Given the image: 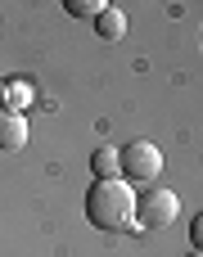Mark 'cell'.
Returning a JSON list of instances; mask_svg holds the SVG:
<instances>
[{
  "mask_svg": "<svg viewBox=\"0 0 203 257\" xmlns=\"http://www.w3.org/2000/svg\"><path fill=\"white\" fill-rule=\"evenodd\" d=\"M86 221L95 230H127L136 226V194L122 176L113 181H95L86 190Z\"/></svg>",
  "mask_w": 203,
  "mask_h": 257,
  "instance_id": "1",
  "label": "cell"
},
{
  "mask_svg": "<svg viewBox=\"0 0 203 257\" xmlns=\"http://www.w3.org/2000/svg\"><path fill=\"white\" fill-rule=\"evenodd\" d=\"M163 172V149L149 145V140H131L118 149V176L127 181H140V185H154Z\"/></svg>",
  "mask_w": 203,
  "mask_h": 257,
  "instance_id": "2",
  "label": "cell"
},
{
  "mask_svg": "<svg viewBox=\"0 0 203 257\" xmlns=\"http://www.w3.org/2000/svg\"><path fill=\"white\" fill-rule=\"evenodd\" d=\"M176 208H181V199L167 185H154L145 199H136V226L140 230H163V226L176 221Z\"/></svg>",
  "mask_w": 203,
  "mask_h": 257,
  "instance_id": "3",
  "label": "cell"
},
{
  "mask_svg": "<svg viewBox=\"0 0 203 257\" xmlns=\"http://www.w3.org/2000/svg\"><path fill=\"white\" fill-rule=\"evenodd\" d=\"M23 145H27V117L0 108V149H5V154H18Z\"/></svg>",
  "mask_w": 203,
  "mask_h": 257,
  "instance_id": "4",
  "label": "cell"
},
{
  "mask_svg": "<svg viewBox=\"0 0 203 257\" xmlns=\"http://www.w3.org/2000/svg\"><path fill=\"white\" fill-rule=\"evenodd\" d=\"M90 23H95V32H99L104 41H122V36H127V14H122L118 5H99V14H95Z\"/></svg>",
  "mask_w": 203,
  "mask_h": 257,
  "instance_id": "5",
  "label": "cell"
},
{
  "mask_svg": "<svg viewBox=\"0 0 203 257\" xmlns=\"http://www.w3.org/2000/svg\"><path fill=\"white\" fill-rule=\"evenodd\" d=\"M27 104H32V86H27V81H0V108L23 113Z\"/></svg>",
  "mask_w": 203,
  "mask_h": 257,
  "instance_id": "6",
  "label": "cell"
},
{
  "mask_svg": "<svg viewBox=\"0 0 203 257\" xmlns=\"http://www.w3.org/2000/svg\"><path fill=\"white\" fill-rule=\"evenodd\" d=\"M90 172H95V181H113L118 176V149L113 145H99L90 154Z\"/></svg>",
  "mask_w": 203,
  "mask_h": 257,
  "instance_id": "7",
  "label": "cell"
},
{
  "mask_svg": "<svg viewBox=\"0 0 203 257\" xmlns=\"http://www.w3.org/2000/svg\"><path fill=\"white\" fill-rule=\"evenodd\" d=\"M68 14L72 18H95L99 14V0H68Z\"/></svg>",
  "mask_w": 203,
  "mask_h": 257,
  "instance_id": "8",
  "label": "cell"
},
{
  "mask_svg": "<svg viewBox=\"0 0 203 257\" xmlns=\"http://www.w3.org/2000/svg\"><path fill=\"white\" fill-rule=\"evenodd\" d=\"M190 257H203V253H199V248H194V253H190Z\"/></svg>",
  "mask_w": 203,
  "mask_h": 257,
  "instance_id": "9",
  "label": "cell"
}]
</instances>
